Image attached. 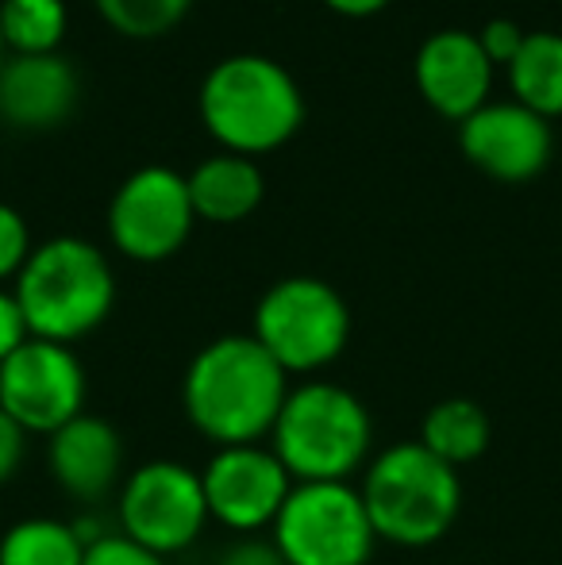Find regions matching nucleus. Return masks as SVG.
<instances>
[{"mask_svg":"<svg viewBox=\"0 0 562 565\" xmlns=\"http://www.w3.org/2000/svg\"><path fill=\"white\" fill-rule=\"evenodd\" d=\"M216 565H285V558L271 535H240L224 546Z\"/></svg>","mask_w":562,"mask_h":565,"instance_id":"nucleus-25","label":"nucleus"},{"mask_svg":"<svg viewBox=\"0 0 562 565\" xmlns=\"http://www.w3.org/2000/svg\"><path fill=\"white\" fill-rule=\"evenodd\" d=\"M82 565H166V558H158L155 551L139 546L136 539H128L120 527L100 535L97 543L85 546Z\"/></svg>","mask_w":562,"mask_h":565,"instance_id":"nucleus-22","label":"nucleus"},{"mask_svg":"<svg viewBox=\"0 0 562 565\" xmlns=\"http://www.w3.org/2000/svg\"><path fill=\"white\" fill-rule=\"evenodd\" d=\"M4 46L15 54H54L66 35V4L62 0H4L0 4Z\"/></svg>","mask_w":562,"mask_h":565,"instance_id":"nucleus-20","label":"nucleus"},{"mask_svg":"<svg viewBox=\"0 0 562 565\" xmlns=\"http://www.w3.org/2000/svg\"><path fill=\"white\" fill-rule=\"evenodd\" d=\"M266 443L293 484L354 481L374 458V416L347 385L308 377L289 388Z\"/></svg>","mask_w":562,"mask_h":565,"instance_id":"nucleus-2","label":"nucleus"},{"mask_svg":"<svg viewBox=\"0 0 562 565\" xmlns=\"http://www.w3.org/2000/svg\"><path fill=\"white\" fill-rule=\"evenodd\" d=\"M197 224L189 181L170 166L136 170L108 204V235L131 262H166L189 243Z\"/></svg>","mask_w":562,"mask_h":565,"instance_id":"nucleus-10","label":"nucleus"},{"mask_svg":"<svg viewBox=\"0 0 562 565\" xmlns=\"http://www.w3.org/2000/svg\"><path fill=\"white\" fill-rule=\"evenodd\" d=\"M77 74L59 54H15L0 66V116L23 131H46L74 116Z\"/></svg>","mask_w":562,"mask_h":565,"instance_id":"nucleus-15","label":"nucleus"},{"mask_svg":"<svg viewBox=\"0 0 562 565\" xmlns=\"http://www.w3.org/2000/svg\"><path fill=\"white\" fill-rule=\"evenodd\" d=\"M271 539L285 565H370L378 551L374 523L354 481L293 484Z\"/></svg>","mask_w":562,"mask_h":565,"instance_id":"nucleus-7","label":"nucleus"},{"mask_svg":"<svg viewBox=\"0 0 562 565\" xmlns=\"http://www.w3.org/2000/svg\"><path fill=\"white\" fill-rule=\"evenodd\" d=\"M209 523L201 469L178 458H150L128 469L116 492V527L158 558L189 551Z\"/></svg>","mask_w":562,"mask_h":565,"instance_id":"nucleus-8","label":"nucleus"},{"mask_svg":"<svg viewBox=\"0 0 562 565\" xmlns=\"http://www.w3.org/2000/svg\"><path fill=\"white\" fill-rule=\"evenodd\" d=\"M489 82H494V62L481 51L478 35L435 31L432 39H424L416 54V85L439 116L463 124L486 105Z\"/></svg>","mask_w":562,"mask_h":565,"instance_id":"nucleus-14","label":"nucleus"},{"mask_svg":"<svg viewBox=\"0 0 562 565\" xmlns=\"http://www.w3.org/2000/svg\"><path fill=\"white\" fill-rule=\"evenodd\" d=\"M28 443H31V435L0 408V489L23 469V461H28Z\"/></svg>","mask_w":562,"mask_h":565,"instance_id":"nucleus-24","label":"nucleus"},{"mask_svg":"<svg viewBox=\"0 0 562 565\" xmlns=\"http://www.w3.org/2000/svg\"><path fill=\"white\" fill-rule=\"evenodd\" d=\"M509 82L517 105L532 108L536 116H562V35L555 31H532L524 46L509 62Z\"/></svg>","mask_w":562,"mask_h":565,"instance_id":"nucleus-18","label":"nucleus"},{"mask_svg":"<svg viewBox=\"0 0 562 565\" xmlns=\"http://www.w3.org/2000/svg\"><path fill=\"white\" fill-rule=\"evenodd\" d=\"M89 401V377L74 347L28 339L0 362V408L28 435H54L77 419Z\"/></svg>","mask_w":562,"mask_h":565,"instance_id":"nucleus-9","label":"nucleus"},{"mask_svg":"<svg viewBox=\"0 0 562 565\" xmlns=\"http://www.w3.org/2000/svg\"><path fill=\"white\" fill-rule=\"evenodd\" d=\"M46 473L70 500L97 508L100 500L116 497L128 477L124 435L105 416L82 412L66 427L46 435Z\"/></svg>","mask_w":562,"mask_h":565,"instance_id":"nucleus-12","label":"nucleus"},{"mask_svg":"<svg viewBox=\"0 0 562 565\" xmlns=\"http://www.w3.org/2000/svg\"><path fill=\"white\" fill-rule=\"evenodd\" d=\"M463 154L497 181H532L551 162V127L524 105H481L463 119Z\"/></svg>","mask_w":562,"mask_h":565,"instance_id":"nucleus-13","label":"nucleus"},{"mask_svg":"<svg viewBox=\"0 0 562 565\" xmlns=\"http://www.w3.org/2000/svg\"><path fill=\"white\" fill-rule=\"evenodd\" d=\"M28 339H31V331L20 312V300H15V292L0 289V362H4L8 354H15Z\"/></svg>","mask_w":562,"mask_h":565,"instance_id":"nucleus-27","label":"nucleus"},{"mask_svg":"<svg viewBox=\"0 0 562 565\" xmlns=\"http://www.w3.org/2000/svg\"><path fill=\"white\" fill-rule=\"evenodd\" d=\"M328 8H336V12L343 15H370V12H382L390 0H324Z\"/></svg>","mask_w":562,"mask_h":565,"instance_id":"nucleus-28","label":"nucleus"},{"mask_svg":"<svg viewBox=\"0 0 562 565\" xmlns=\"http://www.w3.org/2000/svg\"><path fill=\"white\" fill-rule=\"evenodd\" d=\"M201 116L212 139L232 154L255 158L278 150L305 119V97L289 70L266 54H232L201 85Z\"/></svg>","mask_w":562,"mask_h":565,"instance_id":"nucleus-5","label":"nucleus"},{"mask_svg":"<svg viewBox=\"0 0 562 565\" xmlns=\"http://www.w3.org/2000/svg\"><path fill=\"white\" fill-rule=\"evenodd\" d=\"M478 43H481V51L489 54L494 66H509V62L517 58L520 46H524V31H520L512 20H489L486 31L478 35Z\"/></svg>","mask_w":562,"mask_h":565,"instance_id":"nucleus-26","label":"nucleus"},{"mask_svg":"<svg viewBox=\"0 0 562 565\" xmlns=\"http://www.w3.org/2000/svg\"><path fill=\"white\" fill-rule=\"evenodd\" d=\"M416 443L463 473L466 466H474L489 450V443H494V419L470 396H447V401H435L424 412Z\"/></svg>","mask_w":562,"mask_h":565,"instance_id":"nucleus-17","label":"nucleus"},{"mask_svg":"<svg viewBox=\"0 0 562 565\" xmlns=\"http://www.w3.org/2000/svg\"><path fill=\"white\" fill-rule=\"evenodd\" d=\"M201 489L209 520L240 539L274 527L282 504L293 492V477L285 473L271 443H247V447L212 450L201 469Z\"/></svg>","mask_w":562,"mask_h":565,"instance_id":"nucleus-11","label":"nucleus"},{"mask_svg":"<svg viewBox=\"0 0 562 565\" xmlns=\"http://www.w3.org/2000/svg\"><path fill=\"white\" fill-rule=\"evenodd\" d=\"M185 181L197 220H209V224H240L263 204L266 193L255 158L232 154V150L201 162Z\"/></svg>","mask_w":562,"mask_h":565,"instance_id":"nucleus-16","label":"nucleus"},{"mask_svg":"<svg viewBox=\"0 0 562 565\" xmlns=\"http://www.w3.org/2000/svg\"><path fill=\"white\" fill-rule=\"evenodd\" d=\"M85 543L59 515H28L0 535V565H82Z\"/></svg>","mask_w":562,"mask_h":565,"instance_id":"nucleus-19","label":"nucleus"},{"mask_svg":"<svg viewBox=\"0 0 562 565\" xmlns=\"http://www.w3.org/2000/svg\"><path fill=\"white\" fill-rule=\"evenodd\" d=\"M289 388V373L255 335H220L189 358L181 373V412L216 450L247 447L271 439Z\"/></svg>","mask_w":562,"mask_h":565,"instance_id":"nucleus-1","label":"nucleus"},{"mask_svg":"<svg viewBox=\"0 0 562 565\" xmlns=\"http://www.w3.org/2000/svg\"><path fill=\"white\" fill-rule=\"evenodd\" d=\"M193 0H97L108 28L131 39H155L185 20Z\"/></svg>","mask_w":562,"mask_h":565,"instance_id":"nucleus-21","label":"nucleus"},{"mask_svg":"<svg viewBox=\"0 0 562 565\" xmlns=\"http://www.w3.org/2000/svg\"><path fill=\"white\" fill-rule=\"evenodd\" d=\"M31 250H35V246H31V231L23 224V216L12 204H0V281L20 277Z\"/></svg>","mask_w":562,"mask_h":565,"instance_id":"nucleus-23","label":"nucleus"},{"mask_svg":"<svg viewBox=\"0 0 562 565\" xmlns=\"http://www.w3.org/2000/svg\"><path fill=\"white\" fill-rule=\"evenodd\" d=\"M359 492L378 543L401 551H427L447 539L463 515V473L416 439L374 450Z\"/></svg>","mask_w":562,"mask_h":565,"instance_id":"nucleus-3","label":"nucleus"},{"mask_svg":"<svg viewBox=\"0 0 562 565\" xmlns=\"http://www.w3.org/2000/svg\"><path fill=\"white\" fill-rule=\"evenodd\" d=\"M251 335L289 377H312L351 342V308L320 277H282L255 305Z\"/></svg>","mask_w":562,"mask_h":565,"instance_id":"nucleus-6","label":"nucleus"},{"mask_svg":"<svg viewBox=\"0 0 562 565\" xmlns=\"http://www.w3.org/2000/svg\"><path fill=\"white\" fill-rule=\"evenodd\" d=\"M12 292L31 339L74 347L113 316L116 274L89 238L54 235L28 254Z\"/></svg>","mask_w":562,"mask_h":565,"instance_id":"nucleus-4","label":"nucleus"},{"mask_svg":"<svg viewBox=\"0 0 562 565\" xmlns=\"http://www.w3.org/2000/svg\"><path fill=\"white\" fill-rule=\"evenodd\" d=\"M0 66H4V31H0Z\"/></svg>","mask_w":562,"mask_h":565,"instance_id":"nucleus-29","label":"nucleus"}]
</instances>
